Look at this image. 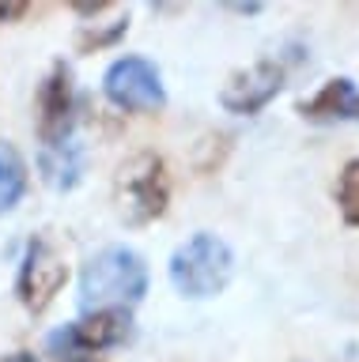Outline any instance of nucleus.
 Returning a JSON list of instances; mask_svg holds the SVG:
<instances>
[{"instance_id": "1", "label": "nucleus", "mask_w": 359, "mask_h": 362, "mask_svg": "<svg viewBox=\"0 0 359 362\" xmlns=\"http://www.w3.org/2000/svg\"><path fill=\"white\" fill-rule=\"evenodd\" d=\"M148 294V264L137 249L106 245L80 272V310H132Z\"/></svg>"}, {"instance_id": "2", "label": "nucleus", "mask_w": 359, "mask_h": 362, "mask_svg": "<svg viewBox=\"0 0 359 362\" xmlns=\"http://www.w3.org/2000/svg\"><path fill=\"white\" fill-rule=\"evenodd\" d=\"M171 204V174L163 155L137 151L118 166L114 174V211L125 226H148L163 219Z\"/></svg>"}, {"instance_id": "3", "label": "nucleus", "mask_w": 359, "mask_h": 362, "mask_svg": "<svg viewBox=\"0 0 359 362\" xmlns=\"http://www.w3.org/2000/svg\"><path fill=\"white\" fill-rule=\"evenodd\" d=\"M231 272H234L231 245L212 230H197L193 238H186L171 253V264H166V276H171L174 291L182 298H216L231 283Z\"/></svg>"}, {"instance_id": "4", "label": "nucleus", "mask_w": 359, "mask_h": 362, "mask_svg": "<svg viewBox=\"0 0 359 362\" xmlns=\"http://www.w3.org/2000/svg\"><path fill=\"white\" fill-rule=\"evenodd\" d=\"M132 339V313L129 310H98L84 313L76 325H64L50 336V355L69 362L76 355H103L110 347H125Z\"/></svg>"}, {"instance_id": "5", "label": "nucleus", "mask_w": 359, "mask_h": 362, "mask_svg": "<svg viewBox=\"0 0 359 362\" xmlns=\"http://www.w3.org/2000/svg\"><path fill=\"white\" fill-rule=\"evenodd\" d=\"M103 95L125 113H159L166 106V87L163 76L148 57L125 53L106 68L103 76Z\"/></svg>"}, {"instance_id": "6", "label": "nucleus", "mask_w": 359, "mask_h": 362, "mask_svg": "<svg viewBox=\"0 0 359 362\" xmlns=\"http://www.w3.org/2000/svg\"><path fill=\"white\" fill-rule=\"evenodd\" d=\"M64 283H69V264L57 253V245L50 238H30L23 260H19V276H16V294L23 302V310L46 313L53 298L64 291Z\"/></svg>"}, {"instance_id": "7", "label": "nucleus", "mask_w": 359, "mask_h": 362, "mask_svg": "<svg viewBox=\"0 0 359 362\" xmlns=\"http://www.w3.org/2000/svg\"><path fill=\"white\" fill-rule=\"evenodd\" d=\"M284 83H287V61L284 57H265V61H253L250 68H239V72L227 76V83L220 90V106L227 113H239V117H253L284 90Z\"/></svg>"}, {"instance_id": "8", "label": "nucleus", "mask_w": 359, "mask_h": 362, "mask_svg": "<svg viewBox=\"0 0 359 362\" xmlns=\"http://www.w3.org/2000/svg\"><path fill=\"white\" fill-rule=\"evenodd\" d=\"M76 83H72V68L64 61H53L38 87V140L42 147L64 144L69 136H76Z\"/></svg>"}, {"instance_id": "9", "label": "nucleus", "mask_w": 359, "mask_h": 362, "mask_svg": "<svg viewBox=\"0 0 359 362\" xmlns=\"http://www.w3.org/2000/svg\"><path fill=\"white\" fill-rule=\"evenodd\" d=\"M84 166H87V147L80 144V136H69L64 144L42 147L38 151V170L42 181L57 192H72L84 181Z\"/></svg>"}, {"instance_id": "10", "label": "nucleus", "mask_w": 359, "mask_h": 362, "mask_svg": "<svg viewBox=\"0 0 359 362\" xmlns=\"http://www.w3.org/2000/svg\"><path fill=\"white\" fill-rule=\"evenodd\" d=\"M355 98H359V90H355L352 79H348V76H336V79H329L321 90H314L310 98H302L295 110H299L307 121H344V117H352Z\"/></svg>"}, {"instance_id": "11", "label": "nucleus", "mask_w": 359, "mask_h": 362, "mask_svg": "<svg viewBox=\"0 0 359 362\" xmlns=\"http://www.w3.org/2000/svg\"><path fill=\"white\" fill-rule=\"evenodd\" d=\"M27 192V163L12 144L0 140V215H8Z\"/></svg>"}, {"instance_id": "12", "label": "nucleus", "mask_w": 359, "mask_h": 362, "mask_svg": "<svg viewBox=\"0 0 359 362\" xmlns=\"http://www.w3.org/2000/svg\"><path fill=\"white\" fill-rule=\"evenodd\" d=\"M336 208H341V219L348 226H359V158H352L341 170V181H336Z\"/></svg>"}, {"instance_id": "13", "label": "nucleus", "mask_w": 359, "mask_h": 362, "mask_svg": "<svg viewBox=\"0 0 359 362\" xmlns=\"http://www.w3.org/2000/svg\"><path fill=\"white\" fill-rule=\"evenodd\" d=\"M125 34H129V11L121 19H114L110 27H84L80 34H76V49L80 53H98V49H106V45H118Z\"/></svg>"}, {"instance_id": "14", "label": "nucleus", "mask_w": 359, "mask_h": 362, "mask_svg": "<svg viewBox=\"0 0 359 362\" xmlns=\"http://www.w3.org/2000/svg\"><path fill=\"white\" fill-rule=\"evenodd\" d=\"M30 11V4L27 0H0V27L4 23H16V19H23Z\"/></svg>"}, {"instance_id": "15", "label": "nucleus", "mask_w": 359, "mask_h": 362, "mask_svg": "<svg viewBox=\"0 0 359 362\" xmlns=\"http://www.w3.org/2000/svg\"><path fill=\"white\" fill-rule=\"evenodd\" d=\"M110 8H114L110 0H95V4H87V0H76V4H72V11H76V16H84V19L103 16V11H110Z\"/></svg>"}, {"instance_id": "16", "label": "nucleus", "mask_w": 359, "mask_h": 362, "mask_svg": "<svg viewBox=\"0 0 359 362\" xmlns=\"http://www.w3.org/2000/svg\"><path fill=\"white\" fill-rule=\"evenodd\" d=\"M0 362H38L35 355H27V351H12V355H4Z\"/></svg>"}, {"instance_id": "17", "label": "nucleus", "mask_w": 359, "mask_h": 362, "mask_svg": "<svg viewBox=\"0 0 359 362\" xmlns=\"http://www.w3.org/2000/svg\"><path fill=\"white\" fill-rule=\"evenodd\" d=\"M234 11H242V16H257L261 11V4H231Z\"/></svg>"}, {"instance_id": "18", "label": "nucleus", "mask_w": 359, "mask_h": 362, "mask_svg": "<svg viewBox=\"0 0 359 362\" xmlns=\"http://www.w3.org/2000/svg\"><path fill=\"white\" fill-rule=\"evenodd\" d=\"M69 362H98L95 355H76V358H69Z\"/></svg>"}, {"instance_id": "19", "label": "nucleus", "mask_w": 359, "mask_h": 362, "mask_svg": "<svg viewBox=\"0 0 359 362\" xmlns=\"http://www.w3.org/2000/svg\"><path fill=\"white\" fill-rule=\"evenodd\" d=\"M352 117H359V98H355V110H352Z\"/></svg>"}]
</instances>
